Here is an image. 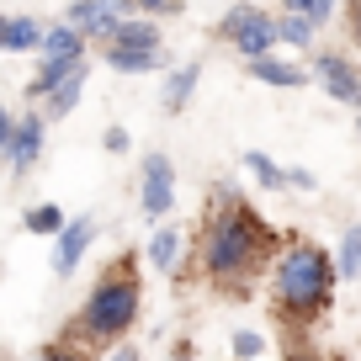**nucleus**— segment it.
Masks as SVG:
<instances>
[{
  "label": "nucleus",
  "instance_id": "nucleus-1",
  "mask_svg": "<svg viewBox=\"0 0 361 361\" xmlns=\"http://www.w3.org/2000/svg\"><path fill=\"white\" fill-rule=\"evenodd\" d=\"M282 234L234 192V186H213L202 218V239H197V271L213 293L250 298V287L260 282V271L276 266L282 255Z\"/></svg>",
  "mask_w": 361,
  "mask_h": 361
},
{
  "label": "nucleus",
  "instance_id": "nucleus-2",
  "mask_svg": "<svg viewBox=\"0 0 361 361\" xmlns=\"http://www.w3.org/2000/svg\"><path fill=\"white\" fill-rule=\"evenodd\" d=\"M335 282H340L335 255L319 250V245H308V239H293V245L276 255V266H271V298H276L271 308H276L282 319L308 324V319L329 314Z\"/></svg>",
  "mask_w": 361,
  "mask_h": 361
},
{
  "label": "nucleus",
  "instance_id": "nucleus-3",
  "mask_svg": "<svg viewBox=\"0 0 361 361\" xmlns=\"http://www.w3.org/2000/svg\"><path fill=\"white\" fill-rule=\"evenodd\" d=\"M138 303H144V287H138V271L128 266V255H123L106 276H96V287L85 293V308H80L75 324L85 329L96 345H102V340H123L128 329L138 324Z\"/></svg>",
  "mask_w": 361,
  "mask_h": 361
},
{
  "label": "nucleus",
  "instance_id": "nucleus-4",
  "mask_svg": "<svg viewBox=\"0 0 361 361\" xmlns=\"http://www.w3.org/2000/svg\"><path fill=\"white\" fill-rule=\"evenodd\" d=\"M43 128H48V117L43 112H32V117H16V128H11V138H6V165H11V180L22 186L27 176H32V165L43 159Z\"/></svg>",
  "mask_w": 361,
  "mask_h": 361
},
{
  "label": "nucleus",
  "instance_id": "nucleus-5",
  "mask_svg": "<svg viewBox=\"0 0 361 361\" xmlns=\"http://www.w3.org/2000/svg\"><path fill=\"white\" fill-rule=\"evenodd\" d=\"M138 202H144L149 224H165L170 202H176V170H170V154H149L144 159V186H138Z\"/></svg>",
  "mask_w": 361,
  "mask_h": 361
},
{
  "label": "nucleus",
  "instance_id": "nucleus-6",
  "mask_svg": "<svg viewBox=\"0 0 361 361\" xmlns=\"http://www.w3.org/2000/svg\"><path fill=\"white\" fill-rule=\"evenodd\" d=\"M228 43H234V54L245 59V64H250V59H266L271 48L282 43V16H266V11L255 6V11H250V22L239 27Z\"/></svg>",
  "mask_w": 361,
  "mask_h": 361
},
{
  "label": "nucleus",
  "instance_id": "nucleus-7",
  "mask_svg": "<svg viewBox=\"0 0 361 361\" xmlns=\"http://www.w3.org/2000/svg\"><path fill=\"white\" fill-rule=\"evenodd\" d=\"M123 11H128V0H75L64 22H75L85 37H112L123 27Z\"/></svg>",
  "mask_w": 361,
  "mask_h": 361
},
{
  "label": "nucleus",
  "instance_id": "nucleus-8",
  "mask_svg": "<svg viewBox=\"0 0 361 361\" xmlns=\"http://www.w3.org/2000/svg\"><path fill=\"white\" fill-rule=\"evenodd\" d=\"M314 75H319V85H324V96L350 102V106L361 102V75H356L350 59H340V54H329V48H324V54L314 59Z\"/></svg>",
  "mask_w": 361,
  "mask_h": 361
},
{
  "label": "nucleus",
  "instance_id": "nucleus-9",
  "mask_svg": "<svg viewBox=\"0 0 361 361\" xmlns=\"http://www.w3.org/2000/svg\"><path fill=\"white\" fill-rule=\"evenodd\" d=\"M90 239H96V218H69V228L59 234V250H54V276H75L80 260H85Z\"/></svg>",
  "mask_w": 361,
  "mask_h": 361
},
{
  "label": "nucleus",
  "instance_id": "nucleus-10",
  "mask_svg": "<svg viewBox=\"0 0 361 361\" xmlns=\"http://www.w3.org/2000/svg\"><path fill=\"white\" fill-rule=\"evenodd\" d=\"M43 37H48V27L37 22V16H6V22H0V48H6V54H37Z\"/></svg>",
  "mask_w": 361,
  "mask_h": 361
},
{
  "label": "nucleus",
  "instance_id": "nucleus-11",
  "mask_svg": "<svg viewBox=\"0 0 361 361\" xmlns=\"http://www.w3.org/2000/svg\"><path fill=\"white\" fill-rule=\"evenodd\" d=\"M245 69L260 80V85H282V90H303L308 85V69L303 64H287V59H271V54L266 59H250Z\"/></svg>",
  "mask_w": 361,
  "mask_h": 361
},
{
  "label": "nucleus",
  "instance_id": "nucleus-12",
  "mask_svg": "<svg viewBox=\"0 0 361 361\" xmlns=\"http://www.w3.org/2000/svg\"><path fill=\"white\" fill-rule=\"evenodd\" d=\"M106 64L117 69V75H154V69H165V48H106Z\"/></svg>",
  "mask_w": 361,
  "mask_h": 361
},
{
  "label": "nucleus",
  "instance_id": "nucleus-13",
  "mask_svg": "<svg viewBox=\"0 0 361 361\" xmlns=\"http://www.w3.org/2000/svg\"><path fill=\"white\" fill-rule=\"evenodd\" d=\"M80 69H90L85 59H43V64H37V75H32V85H27V96H37V102H43V96H54V90L64 85L69 75H80Z\"/></svg>",
  "mask_w": 361,
  "mask_h": 361
},
{
  "label": "nucleus",
  "instance_id": "nucleus-14",
  "mask_svg": "<svg viewBox=\"0 0 361 361\" xmlns=\"http://www.w3.org/2000/svg\"><path fill=\"white\" fill-rule=\"evenodd\" d=\"M85 43H90V37L80 32L75 22H64V27H48V37H43L37 54H43V59H85Z\"/></svg>",
  "mask_w": 361,
  "mask_h": 361
},
{
  "label": "nucleus",
  "instance_id": "nucleus-15",
  "mask_svg": "<svg viewBox=\"0 0 361 361\" xmlns=\"http://www.w3.org/2000/svg\"><path fill=\"white\" fill-rule=\"evenodd\" d=\"M90 345H96V340H90L80 324H69V335L48 340V345H43V356H37V361H90Z\"/></svg>",
  "mask_w": 361,
  "mask_h": 361
},
{
  "label": "nucleus",
  "instance_id": "nucleus-16",
  "mask_svg": "<svg viewBox=\"0 0 361 361\" xmlns=\"http://www.w3.org/2000/svg\"><path fill=\"white\" fill-rule=\"evenodd\" d=\"M106 43H117V48H159V22H149V16H123V27H117Z\"/></svg>",
  "mask_w": 361,
  "mask_h": 361
},
{
  "label": "nucleus",
  "instance_id": "nucleus-17",
  "mask_svg": "<svg viewBox=\"0 0 361 361\" xmlns=\"http://www.w3.org/2000/svg\"><path fill=\"white\" fill-rule=\"evenodd\" d=\"M85 75H90V69H80V75H69L64 85L54 90V96H43V117H48V123H59V117L75 112V102L85 96Z\"/></svg>",
  "mask_w": 361,
  "mask_h": 361
},
{
  "label": "nucleus",
  "instance_id": "nucleus-18",
  "mask_svg": "<svg viewBox=\"0 0 361 361\" xmlns=\"http://www.w3.org/2000/svg\"><path fill=\"white\" fill-rule=\"evenodd\" d=\"M149 266H159V271L180 266V234H176V228L154 224V234H149Z\"/></svg>",
  "mask_w": 361,
  "mask_h": 361
},
{
  "label": "nucleus",
  "instance_id": "nucleus-19",
  "mask_svg": "<svg viewBox=\"0 0 361 361\" xmlns=\"http://www.w3.org/2000/svg\"><path fill=\"white\" fill-rule=\"evenodd\" d=\"M245 170L255 176L260 192H282V186H293V180H287V170L276 165L271 154H260V149H250V154H245Z\"/></svg>",
  "mask_w": 361,
  "mask_h": 361
},
{
  "label": "nucleus",
  "instance_id": "nucleus-20",
  "mask_svg": "<svg viewBox=\"0 0 361 361\" xmlns=\"http://www.w3.org/2000/svg\"><path fill=\"white\" fill-rule=\"evenodd\" d=\"M197 80H202V64H180V69H170V85H165V112H180V106L192 102Z\"/></svg>",
  "mask_w": 361,
  "mask_h": 361
},
{
  "label": "nucleus",
  "instance_id": "nucleus-21",
  "mask_svg": "<svg viewBox=\"0 0 361 361\" xmlns=\"http://www.w3.org/2000/svg\"><path fill=\"white\" fill-rule=\"evenodd\" d=\"M22 228H27V234H54L59 239L69 228V218H64V207H59V202H37V207H27Z\"/></svg>",
  "mask_w": 361,
  "mask_h": 361
},
{
  "label": "nucleus",
  "instance_id": "nucleus-22",
  "mask_svg": "<svg viewBox=\"0 0 361 361\" xmlns=\"http://www.w3.org/2000/svg\"><path fill=\"white\" fill-rule=\"evenodd\" d=\"M335 266H340V282H361V224H350L345 234H340Z\"/></svg>",
  "mask_w": 361,
  "mask_h": 361
},
{
  "label": "nucleus",
  "instance_id": "nucleus-23",
  "mask_svg": "<svg viewBox=\"0 0 361 361\" xmlns=\"http://www.w3.org/2000/svg\"><path fill=\"white\" fill-rule=\"evenodd\" d=\"M314 32H319V22L308 11H287L282 16V43L287 48H308V43H314Z\"/></svg>",
  "mask_w": 361,
  "mask_h": 361
},
{
  "label": "nucleus",
  "instance_id": "nucleus-24",
  "mask_svg": "<svg viewBox=\"0 0 361 361\" xmlns=\"http://www.w3.org/2000/svg\"><path fill=\"white\" fill-rule=\"evenodd\" d=\"M260 350H266V335H255V329H234V361H255Z\"/></svg>",
  "mask_w": 361,
  "mask_h": 361
},
{
  "label": "nucleus",
  "instance_id": "nucleus-25",
  "mask_svg": "<svg viewBox=\"0 0 361 361\" xmlns=\"http://www.w3.org/2000/svg\"><path fill=\"white\" fill-rule=\"evenodd\" d=\"M250 11H255V6H234V11H228V16H224V22H218V37H224V43H228V37H234V32H239V27H245V22H250Z\"/></svg>",
  "mask_w": 361,
  "mask_h": 361
},
{
  "label": "nucleus",
  "instance_id": "nucleus-26",
  "mask_svg": "<svg viewBox=\"0 0 361 361\" xmlns=\"http://www.w3.org/2000/svg\"><path fill=\"white\" fill-rule=\"evenodd\" d=\"M128 11H144V16H176L180 11V0H128Z\"/></svg>",
  "mask_w": 361,
  "mask_h": 361
},
{
  "label": "nucleus",
  "instance_id": "nucleus-27",
  "mask_svg": "<svg viewBox=\"0 0 361 361\" xmlns=\"http://www.w3.org/2000/svg\"><path fill=\"white\" fill-rule=\"evenodd\" d=\"M287 180H293L298 192H319V176H314V170H303V165H293V170H287Z\"/></svg>",
  "mask_w": 361,
  "mask_h": 361
},
{
  "label": "nucleus",
  "instance_id": "nucleus-28",
  "mask_svg": "<svg viewBox=\"0 0 361 361\" xmlns=\"http://www.w3.org/2000/svg\"><path fill=\"white\" fill-rule=\"evenodd\" d=\"M102 144H106V154H128V128H106Z\"/></svg>",
  "mask_w": 361,
  "mask_h": 361
},
{
  "label": "nucleus",
  "instance_id": "nucleus-29",
  "mask_svg": "<svg viewBox=\"0 0 361 361\" xmlns=\"http://www.w3.org/2000/svg\"><path fill=\"white\" fill-rule=\"evenodd\" d=\"M170 361H197V350H192V340H176V345H170Z\"/></svg>",
  "mask_w": 361,
  "mask_h": 361
},
{
  "label": "nucleus",
  "instance_id": "nucleus-30",
  "mask_svg": "<svg viewBox=\"0 0 361 361\" xmlns=\"http://www.w3.org/2000/svg\"><path fill=\"white\" fill-rule=\"evenodd\" d=\"M350 43L361 48V0H350Z\"/></svg>",
  "mask_w": 361,
  "mask_h": 361
},
{
  "label": "nucleus",
  "instance_id": "nucleus-31",
  "mask_svg": "<svg viewBox=\"0 0 361 361\" xmlns=\"http://www.w3.org/2000/svg\"><path fill=\"white\" fill-rule=\"evenodd\" d=\"M282 6H287V11H308V16H314V6H319V0H282Z\"/></svg>",
  "mask_w": 361,
  "mask_h": 361
},
{
  "label": "nucleus",
  "instance_id": "nucleus-32",
  "mask_svg": "<svg viewBox=\"0 0 361 361\" xmlns=\"http://www.w3.org/2000/svg\"><path fill=\"white\" fill-rule=\"evenodd\" d=\"M112 361H138V350H133V345H117V350H112Z\"/></svg>",
  "mask_w": 361,
  "mask_h": 361
},
{
  "label": "nucleus",
  "instance_id": "nucleus-33",
  "mask_svg": "<svg viewBox=\"0 0 361 361\" xmlns=\"http://www.w3.org/2000/svg\"><path fill=\"white\" fill-rule=\"evenodd\" d=\"M287 361H324V356H308V350H287Z\"/></svg>",
  "mask_w": 361,
  "mask_h": 361
},
{
  "label": "nucleus",
  "instance_id": "nucleus-34",
  "mask_svg": "<svg viewBox=\"0 0 361 361\" xmlns=\"http://www.w3.org/2000/svg\"><path fill=\"white\" fill-rule=\"evenodd\" d=\"M356 112H361V102H356Z\"/></svg>",
  "mask_w": 361,
  "mask_h": 361
}]
</instances>
